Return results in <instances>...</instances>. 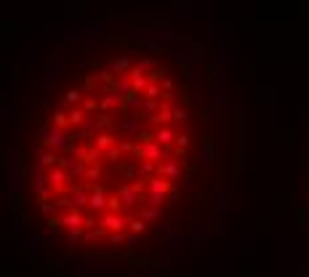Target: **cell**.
Listing matches in <instances>:
<instances>
[{"instance_id": "cell-11", "label": "cell", "mask_w": 309, "mask_h": 277, "mask_svg": "<svg viewBox=\"0 0 309 277\" xmlns=\"http://www.w3.org/2000/svg\"><path fill=\"white\" fill-rule=\"evenodd\" d=\"M166 197H168V195H155V192H149L144 203H147V206H155V208H163V206H166Z\"/></svg>"}, {"instance_id": "cell-1", "label": "cell", "mask_w": 309, "mask_h": 277, "mask_svg": "<svg viewBox=\"0 0 309 277\" xmlns=\"http://www.w3.org/2000/svg\"><path fill=\"white\" fill-rule=\"evenodd\" d=\"M99 227L102 229H107V232H123V229L128 227V216L123 213H115V210H107V213L99 219Z\"/></svg>"}, {"instance_id": "cell-16", "label": "cell", "mask_w": 309, "mask_h": 277, "mask_svg": "<svg viewBox=\"0 0 309 277\" xmlns=\"http://www.w3.org/2000/svg\"><path fill=\"white\" fill-rule=\"evenodd\" d=\"M107 240L112 242V245H120V242L126 240V235H123V232H109V237H107Z\"/></svg>"}, {"instance_id": "cell-2", "label": "cell", "mask_w": 309, "mask_h": 277, "mask_svg": "<svg viewBox=\"0 0 309 277\" xmlns=\"http://www.w3.org/2000/svg\"><path fill=\"white\" fill-rule=\"evenodd\" d=\"M45 179H48V184L54 187V192H56V195H62L64 189H67L69 171H67V168H62V166H54V168L45 171Z\"/></svg>"}, {"instance_id": "cell-15", "label": "cell", "mask_w": 309, "mask_h": 277, "mask_svg": "<svg viewBox=\"0 0 309 277\" xmlns=\"http://www.w3.org/2000/svg\"><path fill=\"white\" fill-rule=\"evenodd\" d=\"M56 208H59V206H56V203L51 206V200H48V203H40V210H43L45 216H56Z\"/></svg>"}, {"instance_id": "cell-3", "label": "cell", "mask_w": 309, "mask_h": 277, "mask_svg": "<svg viewBox=\"0 0 309 277\" xmlns=\"http://www.w3.org/2000/svg\"><path fill=\"white\" fill-rule=\"evenodd\" d=\"M88 189H91L88 208H91V210H96V213L107 208V195H104V187H102V184H88Z\"/></svg>"}, {"instance_id": "cell-14", "label": "cell", "mask_w": 309, "mask_h": 277, "mask_svg": "<svg viewBox=\"0 0 309 277\" xmlns=\"http://www.w3.org/2000/svg\"><path fill=\"white\" fill-rule=\"evenodd\" d=\"M99 240H104V235L99 229H85V242H99Z\"/></svg>"}, {"instance_id": "cell-7", "label": "cell", "mask_w": 309, "mask_h": 277, "mask_svg": "<svg viewBox=\"0 0 309 277\" xmlns=\"http://www.w3.org/2000/svg\"><path fill=\"white\" fill-rule=\"evenodd\" d=\"M157 173L160 176H166V179H176V176L181 173V168H179V160H171V157H166V160L157 166Z\"/></svg>"}, {"instance_id": "cell-8", "label": "cell", "mask_w": 309, "mask_h": 277, "mask_svg": "<svg viewBox=\"0 0 309 277\" xmlns=\"http://www.w3.org/2000/svg\"><path fill=\"white\" fill-rule=\"evenodd\" d=\"M139 216L147 224H152V221H160V208H155V206H147V203H141L139 206Z\"/></svg>"}, {"instance_id": "cell-12", "label": "cell", "mask_w": 309, "mask_h": 277, "mask_svg": "<svg viewBox=\"0 0 309 277\" xmlns=\"http://www.w3.org/2000/svg\"><path fill=\"white\" fill-rule=\"evenodd\" d=\"M128 229H131V232H144V229H147V221H144L141 219V216H136V219H128Z\"/></svg>"}, {"instance_id": "cell-10", "label": "cell", "mask_w": 309, "mask_h": 277, "mask_svg": "<svg viewBox=\"0 0 309 277\" xmlns=\"http://www.w3.org/2000/svg\"><path fill=\"white\" fill-rule=\"evenodd\" d=\"M123 208H126V206H123L120 195H109V197H107V210H115V213H120Z\"/></svg>"}, {"instance_id": "cell-18", "label": "cell", "mask_w": 309, "mask_h": 277, "mask_svg": "<svg viewBox=\"0 0 309 277\" xmlns=\"http://www.w3.org/2000/svg\"><path fill=\"white\" fill-rule=\"evenodd\" d=\"M126 242H139V232H131V235H126Z\"/></svg>"}, {"instance_id": "cell-6", "label": "cell", "mask_w": 309, "mask_h": 277, "mask_svg": "<svg viewBox=\"0 0 309 277\" xmlns=\"http://www.w3.org/2000/svg\"><path fill=\"white\" fill-rule=\"evenodd\" d=\"M149 192H155V195L173 192V189H171V179H166V176H160V173L149 176Z\"/></svg>"}, {"instance_id": "cell-4", "label": "cell", "mask_w": 309, "mask_h": 277, "mask_svg": "<svg viewBox=\"0 0 309 277\" xmlns=\"http://www.w3.org/2000/svg\"><path fill=\"white\" fill-rule=\"evenodd\" d=\"M62 227H67V229H85V216L77 208H72V210H67V213L62 216Z\"/></svg>"}, {"instance_id": "cell-17", "label": "cell", "mask_w": 309, "mask_h": 277, "mask_svg": "<svg viewBox=\"0 0 309 277\" xmlns=\"http://www.w3.org/2000/svg\"><path fill=\"white\" fill-rule=\"evenodd\" d=\"M96 216H85V229H96Z\"/></svg>"}, {"instance_id": "cell-5", "label": "cell", "mask_w": 309, "mask_h": 277, "mask_svg": "<svg viewBox=\"0 0 309 277\" xmlns=\"http://www.w3.org/2000/svg\"><path fill=\"white\" fill-rule=\"evenodd\" d=\"M117 195H120V200H123V206H126V208H134L136 203H139V206L144 203L141 197L136 195L134 189H131V184H128V181H126V184H117Z\"/></svg>"}, {"instance_id": "cell-9", "label": "cell", "mask_w": 309, "mask_h": 277, "mask_svg": "<svg viewBox=\"0 0 309 277\" xmlns=\"http://www.w3.org/2000/svg\"><path fill=\"white\" fill-rule=\"evenodd\" d=\"M99 179H102V166H99V163H91L88 171H85V184H96Z\"/></svg>"}, {"instance_id": "cell-13", "label": "cell", "mask_w": 309, "mask_h": 277, "mask_svg": "<svg viewBox=\"0 0 309 277\" xmlns=\"http://www.w3.org/2000/svg\"><path fill=\"white\" fill-rule=\"evenodd\" d=\"M56 206L59 208H64V210H72V208H75V200H72V197H56Z\"/></svg>"}]
</instances>
